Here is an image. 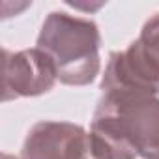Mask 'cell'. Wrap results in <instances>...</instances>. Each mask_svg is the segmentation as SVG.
<instances>
[{
	"label": "cell",
	"mask_w": 159,
	"mask_h": 159,
	"mask_svg": "<svg viewBox=\"0 0 159 159\" xmlns=\"http://www.w3.org/2000/svg\"><path fill=\"white\" fill-rule=\"evenodd\" d=\"M21 159H92L90 131L69 122H38L23 142Z\"/></svg>",
	"instance_id": "277c9868"
},
{
	"label": "cell",
	"mask_w": 159,
	"mask_h": 159,
	"mask_svg": "<svg viewBox=\"0 0 159 159\" xmlns=\"http://www.w3.org/2000/svg\"><path fill=\"white\" fill-rule=\"evenodd\" d=\"M92 159H159V96H112L98 101L90 127Z\"/></svg>",
	"instance_id": "6da1fadb"
},
{
	"label": "cell",
	"mask_w": 159,
	"mask_h": 159,
	"mask_svg": "<svg viewBox=\"0 0 159 159\" xmlns=\"http://www.w3.org/2000/svg\"><path fill=\"white\" fill-rule=\"evenodd\" d=\"M2 159H17V157H13V155H10V153H4Z\"/></svg>",
	"instance_id": "8992f818"
},
{
	"label": "cell",
	"mask_w": 159,
	"mask_h": 159,
	"mask_svg": "<svg viewBox=\"0 0 159 159\" xmlns=\"http://www.w3.org/2000/svg\"><path fill=\"white\" fill-rule=\"evenodd\" d=\"M58 81L52 60L36 49H2V101L36 98L52 90Z\"/></svg>",
	"instance_id": "3957f363"
},
{
	"label": "cell",
	"mask_w": 159,
	"mask_h": 159,
	"mask_svg": "<svg viewBox=\"0 0 159 159\" xmlns=\"http://www.w3.org/2000/svg\"><path fill=\"white\" fill-rule=\"evenodd\" d=\"M36 47L54 64L58 81L67 86H86L101 69V34L94 21L66 11L45 17Z\"/></svg>",
	"instance_id": "7a4b0ae2"
},
{
	"label": "cell",
	"mask_w": 159,
	"mask_h": 159,
	"mask_svg": "<svg viewBox=\"0 0 159 159\" xmlns=\"http://www.w3.org/2000/svg\"><path fill=\"white\" fill-rule=\"evenodd\" d=\"M133 45L150 69L159 77V13L152 15L144 23L140 36L133 41Z\"/></svg>",
	"instance_id": "5b68a950"
}]
</instances>
